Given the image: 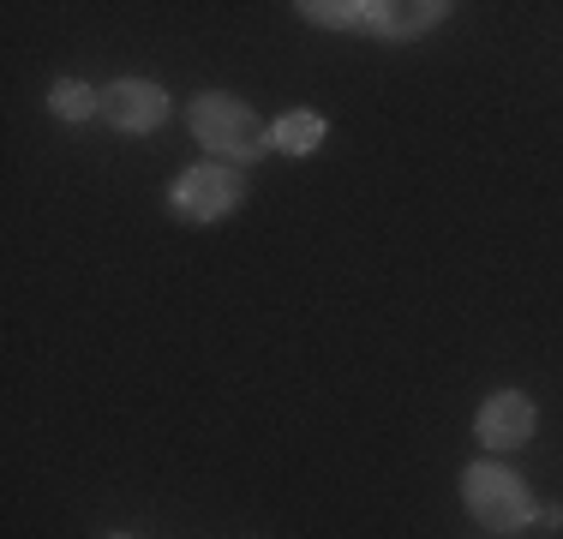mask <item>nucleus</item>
<instances>
[{
  "mask_svg": "<svg viewBox=\"0 0 563 539\" xmlns=\"http://www.w3.org/2000/svg\"><path fill=\"white\" fill-rule=\"evenodd\" d=\"M186 127H192V139L205 144L210 156H228V168L258 162L264 151H271V127H258V114H252L240 97H228V90H205V97H192Z\"/></svg>",
  "mask_w": 563,
  "mask_h": 539,
  "instance_id": "nucleus-1",
  "label": "nucleus"
},
{
  "mask_svg": "<svg viewBox=\"0 0 563 539\" xmlns=\"http://www.w3.org/2000/svg\"><path fill=\"white\" fill-rule=\"evenodd\" d=\"M462 504L486 534H516V528H528V521H540V504H533L528 480L504 462L462 468Z\"/></svg>",
  "mask_w": 563,
  "mask_h": 539,
  "instance_id": "nucleus-2",
  "label": "nucleus"
},
{
  "mask_svg": "<svg viewBox=\"0 0 563 539\" xmlns=\"http://www.w3.org/2000/svg\"><path fill=\"white\" fill-rule=\"evenodd\" d=\"M240 198H246V180L228 162H198V168L174 174L168 186V210L180 222H222V216L240 210Z\"/></svg>",
  "mask_w": 563,
  "mask_h": 539,
  "instance_id": "nucleus-3",
  "label": "nucleus"
},
{
  "mask_svg": "<svg viewBox=\"0 0 563 539\" xmlns=\"http://www.w3.org/2000/svg\"><path fill=\"white\" fill-rule=\"evenodd\" d=\"M533 426H540V414H533V396H521V389H492L474 414V438L486 450H521Z\"/></svg>",
  "mask_w": 563,
  "mask_h": 539,
  "instance_id": "nucleus-4",
  "label": "nucleus"
},
{
  "mask_svg": "<svg viewBox=\"0 0 563 539\" xmlns=\"http://www.w3.org/2000/svg\"><path fill=\"white\" fill-rule=\"evenodd\" d=\"M168 90L151 85V78H114L109 90H102V120H109L114 132H156L168 120Z\"/></svg>",
  "mask_w": 563,
  "mask_h": 539,
  "instance_id": "nucleus-5",
  "label": "nucleus"
},
{
  "mask_svg": "<svg viewBox=\"0 0 563 539\" xmlns=\"http://www.w3.org/2000/svg\"><path fill=\"white\" fill-rule=\"evenodd\" d=\"M444 0H420V7H390V0H372V36H420V31H432L438 19H444Z\"/></svg>",
  "mask_w": 563,
  "mask_h": 539,
  "instance_id": "nucleus-6",
  "label": "nucleus"
},
{
  "mask_svg": "<svg viewBox=\"0 0 563 539\" xmlns=\"http://www.w3.org/2000/svg\"><path fill=\"white\" fill-rule=\"evenodd\" d=\"M324 114H312V108H294V114H282L271 127V151L276 156H312L318 144H324Z\"/></svg>",
  "mask_w": 563,
  "mask_h": 539,
  "instance_id": "nucleus-7",
  "label": "nucleus"
},
{
  "mask_svg": "<svg viewBox=\"0 0 563 539\" xmlns=\"http://www.w3.org/2000/svg\"><path fill=\"white\" fill-rule=\"evenodd\" d=\"M300 19L324 31H372V0H300Z\"/></svg>",
  "mask_w": 563,
  "mask_h": 539,
  "instance_id": "nucleus-8",
  "label": "nucleus"
},
{
  "mask_svg": "<svg viewBox=\"0 0 563 539\" xmlns=\"http://www.w3.org/2000/svg\"><path fill=\"white\" fill-rule=\"evenodd\" d=\"M48 108H55L60 120H90V114H102V90H90V85H78V78H60L55 90H48Z\"/></svg>",
  "mask_w": 563,
  "mask_h": 539,
  "instance_id": "nucleus-9",
  "label": "nucleus"
},
{
  "mask_svg": "<svg viewBox=\"0 0 563 539\" xmlns=\"http://www.w3.org/2000/svg\"><path fill=\"white\" fill-rule=\"evenodd\" d=\"M109 539H132V534H109Z\"/></svg>",
  "mask_w": 563,
  "mask_h": 539,
  "instance_id": "nucleus-10",
  "label": "nucleus"
}]
</instances>
